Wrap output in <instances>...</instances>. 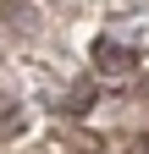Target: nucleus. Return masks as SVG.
<instances>
[{
  "instance_id": "1",
  "label": "nucleus",
  "mask_w": 149,
  "mask_h": 154,
  "mask_svg": "<svg viewBox=\"0 0 149 154\" xmlns=\"http://www.w3.org/2000/svg\"><path fill=\"white\" fill-rule=\"evenodd\" d=\"M94 66H100L105 77H133L138 55L127 50V44H110V38H100V44H94Z\"/></svg>"
},
{
  "instance_id": "2",
  "label": "nucleus",
  "mask_w": 149,
  "mask_h": 154,
  "mask_svg": "<svg viewBox=\"0 0 149 154\" xmlns=\"http://www.w3.org/2000/svg\"><path fill=\"white\" fill-rule=\"evenodd\" d=\"M88 99H94V88L83 83V88H72V99H66V110H88Z\"/></svg>"
}]
</instances>
